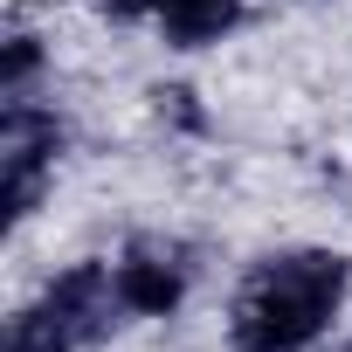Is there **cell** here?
Masks as SVG:
<instances>
[{
  "instance_id": "1",
  "label": "cell",
  "mask_w": 352,
  "mask_h": 352,
  "mask_svg": "<svg viewBox=\"0 0 352 352\" xmlns=\"http://www.w3.org/2000/svg\"><path fill=\"white\" fill-rule=\"evenodd\" d=\"M352 290V263L338 249H290L270 256L242 276L235 311H228V345L235 352H311L338 304Z\"/></svg>"
},
{
  "instance_id": "2",
  "label": "cell",
  "mask_w": 352,
  "mask_h": 352,
  "mask_svg": "<svg viewBox=\"0 0 352 352\" xmlns=\"http://www.w3.org/2000/svg\"><path fill=\"white\" fill-rule=\"evenodd\" d=\"M111 311H124V304H118V276H111L104 263H76V270H63L28 311H14L8 352H83V345H97V338L118 324Z\"/></svg>"
},
{
  "instance_id": "3",
  "label": "cell",
  "mask_w": 352,
  "mask_h": 352,
  "mask_svg": "<svg viewBox=\"0 0 352 352\" xmlns=\"http://www.w3.org/2000/svg\"><path fill=\"white\" fill-rule=\"evenodd\" d=\"M111 276H118V304L131 318H173L194 290V263L180 242H131Z\"/></svg>"
},
{
  "instance_id": "4",
  "label": "cell",
  "mask_w": 352,
  "mask_h": 352,
  "mask_svg": "<svg viewBox=\"0 0 352 352\" xmlns=\"http://www.w3.org/2000/svg\"><path fill=\"white\" fill-rule=\"evenodd\" d=\"M159 28L173 49H214L242 28V0H159Z\"/></svg>"
},
{
  "instance_id": "5",
  "label": "cell",
  "mask_w": 352,
  "mask_h": 352,
  "mask_svg": "<svg viewBox=\"0 0 352 352\" xmlns=\"http://www.w3.org/2000/svg\"><path fill=\"white\" fill-rule=\"evenodd\" d=\"M35 76H42V42H35L28 28H14L8 49H0V90H8V97H28Z\"/></svg>"
},
{
  "instance_id": "6",
  "label": "cell",
  "mask_w": 352,
  "mask_h": 352,
  "mask_svg": "<svg viewBox=\"0 0 352 352\" xmlns=\"http://www.w3.org/2000/svg\"><path fill=\"white\" fill-rule=\"evenodd\" d=\"M152 97H159V118H173V124H187V131L208 124L201 104H194V90H180V83H166V90H152Z\"/></svg>"
},
{
  "instance_id": "7",
  "label": "cell",
  "mask_w": 352,
  "mask_h": 352,
  "mask_svg": "<svg viewBox=\"0 0 352 352\" xmlns=\"http://www.w3.org/2000/svg\"><path fill=\"white\" fill-rule=\"evenodd\" d=\"M90 8L111 21H138V14H159V0H90Z\"/></svg>"
},
{
  "instance_id": "8",
  "label": "cell",
  "mask_w": 352,
  "mask_h": 352,
  "mask_svg": "<svg viewBox=\"0 0 352 352\" xmlns=\"http://www.w3.org/2000/svg\"><path fill=\"white\" fill-rule=\"evenodd\" d=\"M345 352H352V345H345Z\"/></svg>"
}]
</instances>
